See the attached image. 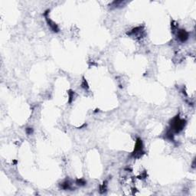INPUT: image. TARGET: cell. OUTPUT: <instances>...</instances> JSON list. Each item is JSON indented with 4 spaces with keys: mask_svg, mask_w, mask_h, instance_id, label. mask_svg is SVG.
Returning <instances> with one entry per match:
<instances>
[{
    "mask_svg": "<svg viewBox=\"0 0 196 196\" xmlns=\"http://www.w3.org/2000/svg\"><path fill=\"white\" fill-rule=\"evenodd\" d=\"M178 37L181 41H185L188 38V33L185 32L183 30H181L178 34Z\"/></svg>",
    "mask_w": 196,
    "mask_h": 196,
    "instance_id": "6da1fadb",
    "label": "cell"
}]
</instances>
